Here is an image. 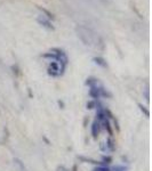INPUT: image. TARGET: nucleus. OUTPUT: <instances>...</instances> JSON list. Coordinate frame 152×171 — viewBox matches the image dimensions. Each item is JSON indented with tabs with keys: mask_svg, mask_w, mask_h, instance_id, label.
Here are the masks:
<instances>
[{
	"mask_svg": "<svg viewBox=\"0 0 152 171\" xmlns=\"http://www.w3.org/2000/svg\"><path fill=\"white\" fill-rule=\"evenodd\" d=\"M79 159L80 160H82V161L85 162H89V163H94V164H97L98 162L95 161V160H92V159H87V157H84V156H79Z\"/></svg>",
	"mask_w": 152,
	"mask_h": 171,
	"instance_id": "2eb2a0df",
	"label": "nucleus"
},
{
	"mask_svg": "<svg viewBox=\"0 0 152 171\" xmlns=\"http://www.w3.org/2000/svg\"><path fill=\"white\" fill-rule=\"evenodd\" d=\"M93 61H94V63L97 64L98 66L108 67V63H106V61H105L104 58H102V57H94V58H93Z\"/></svg>",
	"mask_w": 152,
	"mask_h": 171,
	"instance_id": "1a4fd4ad",
	"label": "nucleus"
},
{
	"mask_svg": "<svg viewBox=\"0 0 152 171\" xmlns=\"http://www.w3.org/2000/svg\"><path fill=\"white\" fill-rule=\"evenodd\" d=\"M85 83L87 86H89V87H94V86L98 85V80H97L96 78H93V76H90V78H88V79L86 80Z\"/></svg>",
	"mask_w": 152,
	"mask_h": 171,
	"instance_id": "9b49d317",
	"label": "nucleus"
},
{
	"mask_svg": "<svg viewBox=\"0 0 152 171\" xmlns=\"http://www.w3.org/2000/svg\"><path fill=\"white\" fill-rule=\"evenodd\" d=\"M95 170H97V171H111V169L108 168L106 166H98L97 168H95Z\"/></svg>",
	"mask_w": 152,
	"mask_h": 171,
	"instance_id": "dca6fc26",
	"label": "nucleus"
},
{
	"mask_svg": "<svg viewBox=\"0 0 152 171\" xmlns=\"http://www.w3.org/2000/svg\"><path fill=\"white\" fill-rule=\"evenodd\" d=\"M43 58H53V59H55V61L61 65V67L64 69V70H65L67 63H69L67 54H65V52H64L63 49H61V48H53L49 52L43 54Z\"/></svg>",
	"mask_w": 152,
	"mask_h": 171,
	"instance_id": "f257e3e1",
	"label": "nucleus"
},
{
	"mask_svg": "<svg viewBox=\"0 0 152 171\" xmlns=\"http://www.w3.org/2000/svg\"><path fill=\"white\" fill-rule=\"evenodd\" d=\"M138 107H140V109H141L143 113H144L145 116H150V112H149V109H147L145 106H143L142 104H138Z\"/></svg>",
	"mask_w": 152,
	"mask_h": 171,
	"instance_id": "ddd939ff",
	"label": "nucleus"
},
{
	"mask_svg": "<svg viewBox=\"0 0 152 171\" xmlns=\"http://www.w3.org/2000/svg\"><path fill=\"white\" fill-rule=\"evenodd\" d=\"M126 170H127V168L123 166H116L113 169H112V171H126Z\"/></svg>",
	"mask_w": 152,
	"mask_h": 171,
	"instance_id": "f3484780",
	"label": "nucleus"
},
{
	"mask_svg": "<svg viewBox=\"0 0 152 171\" xmlns=\"http://www.w3.org/2000/svg\"><path fill=\"white\" fill-rule=\"evenodd\" d=\"M89 96L94 100L98 99L101 97V87L98 86H94V87H90L89 89Z\"/></svg>",
	"mask_w": 152,
	"mask_h": 171,
	"instance_id": "39448f33",
	"label": "nucleus"
},
{
	"mask_svg": "<svg viewBox=\"0 0 152 171\" xmlns=\"http://www.w3.org/2000/svg\"><path fill=\"white\" fill-rule=\"evenodd\" d=\"M77 32H78V37L81 39V41L85 45H92L95 41L96 34L90 29L86 28V26H78Z\"/></svg>",
	"mask_w": 152,
	"mask_h": 171,
	"instance_id": "f03ea898",
	"label": "nucleus"
},
{
	"mask_svg": "<svg viewBox=\"0 0 152 171\" xmlns=\"http://www.w3.org/2000/svg\"><path fill=\"white\" fill-rule=\"evenodd\" d=\"M106 146V152H114L116 149V142L113 140V137H109V139L105 142Z\"/></svg>",
	"mask_w": 152,
	"mask_h": 171,
	"instance_id": "0eeeda50",
	"label": "nucleus"
},
{
	"mask_svg": "<svg viewBox=\"0 0 152 171\" xmlns=\"http://www.w3.org/2000/svg\"><path fill=\"white\" fill-rule=\"evenodd\" d=\"M37 22H38L40 25H43V28H46V29H48V30H54V25L52 24V22L49 21L48 18H46L45 16H39L38 18H37Z\"/></svg>",
	"mask_w": 152,
	"mask_h": 171,
	"instance_id": "20e7f679",
	"label": "nucleus"
},
{
	"mask_svg": "<svg viewBox=\"0 0 152 171\" xmlns=\"http://www.w3.org/2000/svg\"><path fill=\"white\" fill-rule=\"evenodd\" d=\"M114 124H116V126H114V127H116V129H117V130H119V126H118V121H117V120L114 119Z\"/></svg>",
	"mask_w": 152,
	"mask_h": 171,
	"instance_id": "6ab92c4d",
	"label": "nucleus"
},
{
	"mask_svg": "<svg viewBox=\"0 0 152 171\" xmlns=\"http://www.w3.org/2000/svg\"><path fill=\"white\" fill-rule=\"evenodd\" d=\"M57 171H67V170L64 166H58V168H57Z\"/></svg>",
	"mask_w": 152,
	"mask_h": 171,
	"instance_id": "a211bd4d",
	"label": "nucleus"
},
{
	"mask_svg": "<svg viewBox=\"0 0 152 171\" xmlns=\"http://www.w3.org/2000/svg\"><path fill=\"white\" fill-rule=\"evenodd\" d=\"M93 171H97V170H95V169H94V170H93Z\"/></svg>",
	"mask_w": 152,
	"mask_h": 171,
	"instance_id": "412c9836",
	"label": "nucleus"
},
{
	"mask_svg": "<svg viewBox=\"0 0 152 171\" xmlns=\"http://www.w3.org/2000/svg\"><path fill=\"white\" fill-rule=\"evenodd\" d=\"M96 107V100H90L87 103V109H93Z\"/></svg>",
	"mask_w": 152,
	"mask_h": 171,
	"instance_id": "4468645a",
	"label": "nucleus"
},
{
	"mask_svg": "<svg viewBox=\"0 0 152 171\" xmlns=\"http://www.w3.org/2000/svg\"><path fill=\"white\" fill-rule=\"evenodd\" d=\"M64 71H65V70L62 69L61 65L57 62H50L49 66H48L47 73L50 76H53V78H56V76L63 75V74H64Z\"/></svg>",
	"mask_w": 152,
	"mask_h": 171,
	"instance_id": "7ed1b4c3",
	"label": "nucleus"
},
{
	"mask_svg": "<svg viewBox=\"0 0 152 171\" xmlns=\"http://www.w3.org/2000/svg\"><path fill=\"white\" fill-rule=\"evenodd\" d=\"M38 9L40 10V12H41V13L45 15V17H46V18H48L49 21H50V19H54V15H53L52 13L49 12V10L45 9L43 7H38Z\"/></svg>",
	"mask_w": 152,
	"mask_h": 171,
	"instance_id": "9d476101",
	"label": "nucleus"
},
{
	"mask_svg": "<svg viewBox=\"0 0 152 171\" xmlns=\"http://www.w3.org/2000/svg\"><path fill=\"white\" fill-rule=\"evenodd\" d=\"M145 99L149 100V89H147V90H145Z\"/></svg>",
	"mask_w": 152,
	"mask_h": 171,
	"instance_id": "aec40b11",
	"label": "nucleus"
},
{
	"mask_svg": "<svg viewBox=\"0 0 152 171\" xmlns=\"http://www.w3.org/2000/svg\"><path fill=\"white\" fill-rule=\"evenodd\" d=\"M112 162V157L109 156V155H104L102 157V164L103 166H106V164H110Z\"/></svg>",
	"mask_w": 152,
	"mask_h": 171,
	"instance_id": "f8f14e48",
	"label": "nucleus"
},
{
	"mask_svg": "<svg viewBox=\"0 0 152 171\" xmlns=\"http://www.w3.org/2000/svg\"><path fill=\"white\" fill-rule=\"evenodd\" d=\"M100 131H101V122L95 120L93 122V124H92V136H93V138H97V136L100 135Z\"/></svg>",
	"mask_w": 152,
	"mask_h": 171,
	"instance_id": "423d86ee",
	"label": "nucleus"
},
{
	"mask_svg": "<svg viewBox=\"0 0 152 171\" xmlns=\"http://www.w3.org/2000/svg\"><path fill=\"white\" fill-rule=\"evenodd\" d=\"M101 124H103V128L108 131L110 137H113V131H112V127H111V124H110V120L109 119L103 120V121L101 122Z\"/></svg>",
	"mask_w": 152,
	"mask_h": 171,
	"instance_id": "6e6552de",
	"label": "nucleus"
}]
</instances>
